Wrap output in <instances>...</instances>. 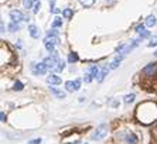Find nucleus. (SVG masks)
<instances>
[{
	"label": "nucleus",
	"instance_id": "0eeeda50",
	"mask_svg": "<svg viewBox=\"0 0 157 144\" xmlns=\"http://www.w3.org/2000/svg\"><path fill=\"white\" fill-rule=\"evenodd\" d=\"M10 19H12V21L20 23V21H27L28 17H27L23 12H20V10H12V12H10Z\"/></svg>",
	"mask_w": 157,
	"mask_h": 144
},
{
	"label": "nucleus",
	"instance_id": "9b49d317",
	"mask_svg": "<svg viewBox=\"0 0 157 144\" xmlns=\"http://www.w3.org/2000/svg\"><path fill=\"white\" fill-rule=\"evenodd\" d=\"M50 91H51V93H54L55 96L58 99H65V96H67V93L64 91H59V89H57V88H50Z\"/></svg>",
	"mask_w": 157,
	"mask_h": 144
},
{
	"label": "nucleus",
	"instance_id": "4be33fe9",
	"mask_svg": "<svg viewBox=\"0 0 157 144\" xmlns=\"http://www.w3.org/2000/svg\"><path fill=\"white\" fill-rule=\"evenodd\" d=\"M106 75H108V68H105L103 71L99 73V76H98V81H99V82H102V81L105 79V76H106Z\"/></svg>",
	"mask_w": 157,
	"mask_h": 144
},
{
	"label": "nucleus",
	"instance_id": "f8f14e48",
	"mask_svg": "<svg viewBox=\"0 0 157 144\" xmlns=\"http://www.w3.org/2000/svg\"><path fill=\"white\" fill-rule=\"evenodd\" d=\"M156 23L157 21H156V17H154V16H149V17L146 19V21H144V24L147 27H153Z\"/></svg>",
	"mask_w": 157,
	"mask_h": 144
},
{
	"label": "nucleus",
	"instance_id": "412c9836",
	"mask_svg": "<svg viewBox=\"0 0 157 144\" xmlns=\"http://www.w3.org/2000/svg\"><path fill=\"white\" fill-rule=\"evenodd\" d=\"M79 1H81L82 6H85V7H91V6H93V3H95V0H79Z\"/></svg>",
	"mask_w": 157,
	"mask_h": 144
},
{
	"label": "nucleus",
	"instance_id": "1a4fd4ad",
	"mask_svg": "<svg viewBox=\"0 0 157 144\" xmlns=\"http://www.w3.org/2000/svg\"><path fill=\"white\" fill-rule=\"evenodd\" d=\"M44 44H52V45H57V44H59V38L57 37V35H47L46 40H44Z\"/></svg>",
	"mask_w": 157,
	"mask_h": 144
},
{
	"label": "nucleus",
	"instance_id": "a211bd4d",
	"mask_svg": "<svg viewBox=\"0 0 157 144\" xmlns=\"http://www.w3.org/2000/svg\"><path fill=\"white\" fill-rule=\"evenodd\" d=\"M89 73L92 75V78H93V79H96V76H99V69H98V66H92L91 69H89Z\"/></svg>",
	"mask_w": 157,
	"mask_h": 144
},
{
	"label": "nucleus",
	"instance_id": "f704fd0d",
	"mask_svg": "<svg viewBox=\"0 0 157 144\" xmlns=\"http://www.w3.org/2000/svg\"><path fill=\"white\" fill-rule=\"evenodd\" d=\"M50 12H51V13H54V14H58L61 10H59V9H57V7H52V9H50Z\"/></svg>",
	"mask_w": 157,
	"mask_h": 144
},
{
	"label": "nucleus",
	"instance_id": "72a5a7b5",
	"mask_svg": "<svg viewBox=\"0 0 157 144\" xmlns=\"http://www.w3.org/2000/svg\"><path fill=\"white\" fill-rule=\"evenodd\" d=\"M28 144H41V138H34V140H30Z\"/></svg>",
	"mask_w": 157,
	"mask_h": 144
},
{
	"label": "nucleus",
	"instance_id": "c756f323",
	"mask_svg": "<svg viewBox=\"0 0 157 144\" xmlns=\"http://www.w3.org/2000/svg\"><path fill=\"white\" fill-rule=\"evenodd\" d=\"M92 79H93V78H92V75H91V73H89V72H88V73H86L85 76H84V81H85L86 84H89V82H91Z\"/></svg>",
	"mask_w": 157,
	"mask_h": 144
},
{
	"label": "nucleus",
	"instance_id": "c85d7f7f",
	"mask_svg": "<svg viewBox=\"0 0 157 144\" xmlns=\"http://www.w3.org/2000/svg\"><path fill=\"white\" fill-rule=\"evenodd\" d=\"M40 9H41V4H40V1H35V4H34V7H33V12L37 14Z\"/></svg>",
	"mask_w": 157,
	"mask_h": 144
},
{
	"label": "nucleus",
	"instance_id": "393cba45",
	"mask_svg": "<svg viewBox=\"0 0 157 144\" xmlns=\"http://www.w3.org/2000/svg\"><path fill=\"white\" fill-rule=\"evenodd\" d=\"M157 45V35H153L150 38V42H149V47H156Z\"/></svg>",
	"mask_w": 157,
	"mask_h": 144
},
{
	"label": "nucleus",
	"instance_id": "dca6fc26",
	"mask_svg": "<svg viewBox=\"0 0 157 144\" xmlns=\"http://www.w3.org/2000/svg\"><path fill=\"white\" fill-rule=\"evenodd\" d=\"M135 98H136V96H135V93H130V95H126V96L123 98V102L126 103V105H129V103H132V102L135 100Z\"/></svg>",
	"mask_w": 157,
	"mask_h": 144
},
{
	"label": "nucleus",
	"instance_id": "a19ab883",
	"mask_svg": "<svg viewBox=\"0 0 157 144\" xmlns=\"http://www.w3.org/2000/svg\"><path fill=\"white\" fill-rule=\"evenodd\" d=\"M35 1H40V0H35Z\"/></svg>",
	"mask_w": 157,
	"mask_h": 144
},
{
	"label": "nucleus",
	"instance_id": "ea45409f",
	"mask_svg": "<svg viewBox=\"0 0 157 144\" xmlns=\"http://www.w3.org/2000/svg\"><path fill=\"white\" fill-rule=\"evenodd\" d=\"M154 55H156V57H157V50H156V51H154Z\"/></svg>",
	"mask_w": 157,
	"mask_h": 144
},
{
	"label": "nucleus",
	"instance_id": "b1692460",
	"mask_svg": "<svg viewBox=\"0 0 157 144\" xmlns=\"http://www.w3.org/2000/svg\"><path fill=\"white\" fill-rule=\"evenodd\" d=\"M23 6H24V9H31L33 0H23Z\"/></svg>",
	"mask_w": 157,
	"mask_h": 144
},
{
	"label": "nucleus",
	"instance_id": "9d476101",
	"mask_svg": "<svg viewBox=\"0 0 157 144\" xmlns=\"http://www.w3.org/2000/svg\"><path fill=\"white\" fill-rule=\"evenodd\" d=\"M28 31H30V35H31L33 38H38L40 37V30L37 28V26H34V24L28 26Z\"/></svg>",
	"mask_w": 157,
	"mask_h": 144
},
{
	"label": "nucleus",
	"instance_id": "6e6552de",
	"mask_svg": "<svg viewBox=\"0 0 157 144\" xmlns=\"http://www.w3.org/2000/svg\"><path fill=\"white\" fill-rule=\"evenodd\" d=\"M47 82L50 84V85H59L61 82H62V79L59 78L58 75H50V76H47Z\"/></svg>",
	"mask_w": 157,
	"mask_h": 144
},
{
	"label": "nucleus",
	"instance_id": "4c0bfd02",
	"mask_svg": "<svg viewBox=\"0 0 157 144\" xmlns=\"http://www.w3.org/2000/svg\"><path fill=\"white\" fill-rule=\"evenodd\" d=\"M0 27H1V33H4V23L1 21V24H0Z\"/></svg>",
	"mask_w": 157,
	"mask_h": 144
},
{
	"label": "nucleus",
	"instance_id": "cd10ccee",
	"mask_svg": "<svg viewBox=\"0 0 157 144\" xmlns=\"http://www.w3.org/2000/svg\"><path fill=\"white\" fill-rule=\"evenodd\" d=\"M74 86H75V92L79 91V88H81V79H75L74 81Z\"/></svg>",
	"mask_w": 157,
	"mask_h": 144
},
{
	"label": "nucleus",
	"instance_id": "423d86ee",
	"mask_svg": "<svg viewBox=\"0 0 157 144\" xmlns=\"http://www.w3.org/2000/svg\"><path fill=\"white\" fill-rule=\"evenodd\" d=\"M31 71H33L34 75H44L47 71H48V68L44 62H40V64H35L33 62L31 64Z\"/></svg>",
	"mask_w": 157,
	"mask_h": 144
},
{
	"label": "nucleus",
	"instance_id": "c9c22d12",
	"mask_svg": "<svg viewBox=\"0 0 157 144\" xmlns=\"http://www.w3.org/2000/svg\"><path fill=\"white\" fill-rule=\"evenodd\" d=\"M48 34H50V35H57V34H58V31H57V28H52V30H50V31H48Z\"/></svg>",
	"mask_w": 157,
	"mask_h": 144
},
{
	"label": "nucleus",
	"instance_id": "a878e982",
	"mask_svg": "<svg viewBox=\"0 0 157 144\" xmlns=\"http://www.w3.org/2000/svg\"><path fill=\"white\" fill-rule=\"evenodd\" d=\"M150 37V31H147V30H144V31H142L140 33V38L144 40V38H149Z\"/></svg>",
	"mask_w": 157,
	"mask_h": 144
},
{
	"label": "nucleus",
	"instance_id": "7ed1b4c3",
	"mask_svg": "<svg viewBox=\"0 0 157 144\" xmlns=\"http://www.w3.org/2000/svg\"><path fill=\"white\" fill-rule=\"evenodd\" d=\"M142 75L144 78H153L157 75V62H151L142 69Z\"/></svg>",
	"mask_w": 157,
	"mask_h": 144
},
{
	"label": "nucleus",
	"instance_id": "e433bc0d",
	"mask_svg": "<svg viewBox=\"0 0 157 144\" xmlns=\"http://www.w3.org/2000/svg\"><path fill=\"white\" fill-rule=\"evenodd\" d=\"M118 106H119L118 100H113V102H112V107H118Z\"/></svg>",
	"mask_w": 157,
	"mask_h": 144
},
{
	"label": "nucleus",
	"instance_id": "20e7f679",
	"mask_svg": "<svg viewBox=\"0 0 157 144\" xmlns=\"http://www.w3.org/2000/svg\"><path fill=\"white\" fill-rule=\"evenodd\" d=\"M44 64L47 65V68L52 72H57L58 69V64H59V58L58 57H55V55H50V57H47L44 59Z\"/></svg>",
	"mask_w": 157,
	"mask_h": 144
},
{
	"label": "nucleus",
	"instance_id": "f257e3e1",
	"mask_svg": "<svg viewBox=\"0 0 157 144\" xmlns=\"http://www.w3.org/2000/svg\"><path fill=\"white\" fill-rule=\"evenodd\" d=\"M135 119L142 125H151L157 122V103L153 100L142 102L135 110Z\"/></svg>",
	"mask_w": 157,
	"mask_h": 144
},
{
	"label": "nucleus",
	"instance_id": "bb28decb",
	"mask_svg": "<svg viewBox=\"0 0 157 144\" xmlns=\"http://www.w3.org/2000/svg\"><path fill=\"white\" fill-rule=\"evenodd\" d=\"M64 68H65V62H64L62 59H59V64H58V69H57V72H61Z\"/></svg>",
	"mask_w": 157,
	"mask_h": 144
},
{
	"label": "nucleus",
	"instance_id": "2eb2a0df",
	"mask_svg": "<svg viewBox=\"0 0 157 144\" xmlns=\"http://www.w3.org/2000/svg\"><path fill=\"white\" fill-rule=\"evenodd\" d=\"M77 61H78V54L77 53H69L68 54V62L74 64V62H77Z\"/></svg>",
	"mask_w": 157,
	"mask_h": 144
},
{
	"label": "nucleus",
	"instance_id": "ddd939ff",
	"mask_svg": "<svg viewBox=\"0 0 157 144\" xmlns=\"http://www.w3.org/2000/svg\"><path fill=\"white\" fill-rule=\"evenodd\" d=\"M74 16V12H72V9H64L62 10V17L67 20H69Z\"/></svg>",
	"mask_w": 157,
	"mask_h": 144
},
{
	"label": "nucleus",
	"instance_id": "f03ea898",
	"mask_svg": "<svg viewBox=\"0 0 157 144\" xmlns=\"http://www.w3.org/2000/svg\"><path fill=\"white\" fill-rule=\"evenodd\" d=\"M115 140L119 144H139V137L136 133L127 130H119L115 133Z\"/></svg>",
	"mask_w": 157,
	"mask_h": 144
},
{
	"label": "nucleus",
	"instance_id": "39448f33",
	"mask_svg": "<svg viewBox=\"0 0 157 144\" xmlns=\"http://www.w3.org/2000/svg\"><path fill=\"white\" fill-rule=\"evenodd\" d=\"M108 134V125L106 123H102V125H99L96 127V130L95 133L92 134V140H102Z\"/></svg>",
	"mask_w": 157,
	"mask_h": 144
},
{
	"label": "nucleus",
	"instance_id": "473e14b6",
	"mask_svg": "<svg viewBox=\"0 0 157 144\" xmlns=\"http://www.w3.org/2000/svg\"><path fill=\"white\" fill-rule=\"evenodd\" d=\"M54 47L55 45H52V44H46V48L48 53H54Z\"/></svg>",
	"mask_w": 157,
	"mask_h": 144
},
{
	"label": "nucleus",
	"instance_id": "f3484780",
	"mask_svg": "<svg viewBox=\"0 0 157 144\" xmlns=\"http://www.w3.org/2000/svg\"><path fill=\"white\" fill-rule=\"evenodd\" d=\"M61 26H62V19L61 17H55L54 21H52V28H58Z\"/></svg>",
	"mask_w": 157,
	"mask_h": 144
},
{
	"label": "nucleus",
	"instance_id": "4468645a",
	"mask_svg": "<svg viewBox=\"0 0 157 144\" xmlns=\"http://www.w3.org/2000/svg\"><path fill=\"white\" fill-rule=\"evenodd\" d=\"M17 30H20V24L16 23V21H12V23L9 24V31L14 33V31H17Z\"/></svg>",
	"mask_w": 157,
	"mask_h": 144
},
{
	"label": "nucleus",
	"instance_id": "6ab92c4d",
	"mask_svg": "<svg viewBox=\"0 0 157 144\" xmlns=\"http://www.w3.org/2000/svg\"><path fill=\"white\" fill-rule=\"evenodd\" d=\"M65 89L68 92H75V86H74V82H72V81L65 82Z\"/></svg>",
	"mask_w": 157,
	"mask_h": 144
},
{
	"label": "nucleus",
	"instance_id": "2f4dec72",
	"mask_svg": "<svg viewBox=\"0 0 157 144\" xmlns=\"http://www.w3.org/2000/svg\"><path fill=\"white\" fill-rule=\"evenodd\" d=\"M144 26H146V24H139V26L136 27V31H137L139 34L142 33V31H144Z\"/></svg>",
	"mask_w": 157,
	"mask_h": 144
},
{
	"label": "nucleus",
	"instance_id": "aec40b11",
	"mask_svg": "<svg viewBox=\"0 0 157 144\" xmlns=\"http://www.w3.org/2000/svg\"><path fill=\"white\" fill-rule=\"evenodd\" d=\"M120 61H122V59L115 58V61H112V62H111V66H109V68H111V69H116V68L120 65Z\"/></svg>",
	"mask_w": 157,
	"mask_h": 144
},
{
	"label": "nucleus",
	"instance_id": "58836bf2",
	"mask_svg": "<svg viewBox=\"0 0 157 144\" xmlns=\"http://www.w3.org/2000/svg\"><path fill=\"white\" fill-rule=\"evenodd\" d=\"M153 131H154V136H157V125L154 126V129H153Z\"/></svg>",
	"mask_w": 157,
	"mask_h": 144
},
{
	"label": "nucleus",
	"instance_id": "5701e85b",
	"mask_svg": "<svg viewBox=\"0 0 157 144\" xmlns=\"http://www.w3.org/2000/svg\"><path fill=\"white\" fill-rule=\"evenodd\" d=\"M23 88H24V86H23V84H21L20 81H17V82L14 84V86H13L14 91H23Z\"/></svg>",
	"mask_w": 157,
	"mask_h": 144
},
{
	"label": "nucleus",
	"instance_id": "7c9ffc66",
	"mask_svg": "<svg viewBox=\"0 0 157 144\" xmlns=\"http://www.w3.org/2000/svg\"><path fill=\"white\" fill-rule=\"evenodd\" d=\"M0 120H1V123H6L7 116H6V113H4V112H0Z\"/></svg>",
	"mask_w": 157,
	"mask_h": 144
}]
</instances>
